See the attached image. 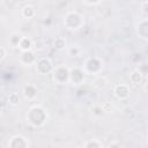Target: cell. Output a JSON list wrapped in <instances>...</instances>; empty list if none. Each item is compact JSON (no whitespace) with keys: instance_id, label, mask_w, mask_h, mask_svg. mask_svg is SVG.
Listing matches in <instances>:
<instances>
[{"instance_id":"6da1fadb","label":"cell","mask_w":148,"mask_h":148,"mask_svg":"<svg viewBox=\"0 0 148 148\" xmlns=\"http://www.w3.org/2000/svg\"><path fill=\"white\" fill-rule=\"evenodd\" d=\"M27 119L34 126H42V125H44V123L47 119V113L42 106L35 105V106L30 108V110L28 111Z\"/></svg>"},{"instance_id":"7a4b0ae2","label":"cell","mask_w":148,"mask_h":148,"mask_svg":"<svg viewBox=\"0 0 148 148\" xmlns=\"http://www.w3.org/2000/svg\"><path fill=\"white\" fill-rule=\"evenodd\" d=\"M69 73L71 69L67 66H57L52 72L53 81L58 84H65L66 82H69Z\"/></svg>"},{"instance_id":"3957f363","label":"cell","mask_w":148,"mask_h":148,"mask_svg":"<svg viewBox=\"0 0 148 148\" xmlns=\"http://www.w3.org/2000/svg\"><path fill=\"white\" fill-rule=\"evenodd\" d=\"M54 68H56V66L53 65V62L49 58H40L36 62V71L40 75L52 74V72L54 71Z\"/></svg>"},{"instance_id":"277c9868","label":"cell","mask_w":148,"mask_h":148,"mask_svg":"<svg viewBox=\"0 0 148 148\" xmlns=\"http://www.w3.org/2000/svg\"><path fill=\"white\" fill-rule=\"evenodd\" d=\"M8 146L9 147H13V148H18V147H22V148H27L29 147V141L28 139H25L23 135H14L10 138V141L8 142Z\"/></svg>"},{"instance_id":"5b68a950","label":"cell","mask_w":148,"mask_h":148,"mask_svg":"<svg viewBox=\"0 0 148 148\" xmlns=\"http://www.w3.org/2000/svg\"><path fill=\"white\" fill-rule=\"evenodd\" d=\"M113 94L118 99H126L130 97V88L125 83L117 84L113 88Z\"/></svg>"},{"instance_id":"8992f818","label":"cell","mask_w":148,"mask_h":148,"mask_svg":"<svg viewBox=\"0 0 148 148\" xmlns=\"http://www.w3.org/2000/svg\"><path fill=\"white\" fill-rule=\"evenodd\" d=\"M84 71L82 68H74L71 69L69 73V82L73 84H80L83 82V76H84Z\"/></svg>"},{"instance_id":"52a82bcc","label":"cell","mask_w":148,"mask_h":148,"mask_svg":"<svg viewBox=\"0 0 148 148\" xmlns=\"http://www.w3.org/2000/svg\"><path fill=\"white\" fill-rule=\"evenodd\" d=\"M108 84H109V80L104 75H97L92 81V86L97 89H104L105 87H108Z\"/></svg>"},{"instance_id":"ba28073f","label":"cell","mask_w":148,"mask_h":148,"mask_svg":"<svg viewBox=\"0 0 148 148\" xmlns=\"http://www.w3.org/2000/svg\"><path fill=\"white\" fill-rule=\"evenodd\" d=\"M23 95H24V97H25L27 99L32 101V99H35L36 96H37V89H36L32 84H28V86H25V87L23 88Z\"/></svg>"},{"instance_id":"9c48e42d","label":"cell","mask_w":148,"mask_h":148,"mask_svg":"<svg viewBox=\"0 0 148 148\" xmlns=\"http://www.w3.org/2000/svg\"><path fill=\"white\" fill-rule=\"evenodd\" d=\"M21 51H29V50H32L34 49V42L29 38V37H22L21 40H20V44L17 46Z\"/></svg>"},{"instance_id":"30bf717a","label":"cell","mask_w":148,"mask_h":148,"mask_svg":"<svg viewBox=\"0 0 148 148\" xmlns=\"http://www.w3.org/2000/svg\"><path fill=\"white\" fill-rule=\"evenodd\" d=\"M142 80H143V74L138 68H135L134 71L131 72V74H130V81H131V83L139 84V83L142 82Z\"/></svg>"},{"instance_id":"8fae6325","label":"cell","mask_w":148,"mask_h":148,"mask_svg":"<svg viewBox=\"0 0 148 148\" xmlns=\"http://www.w3.org/2000/svg\"><path fill=\"white\" fill-rule=\"evenodd\" d=\"M21 14H22V16H23L24 18H32V17L35 16V14H36V10H35V8H34L32 6L27 5V6H24V7L22 8Z\"/></svg>"},{"instance_id":"7c38bea8","label":"cell","mask_w":148,"mask_h":148,"mask_svg":"<svg viewBox=\"0 0 148 148\" xmlns=\"http://www.w3.org/2000/svg\"><path fill=\"white\" fill-rule=\"evenodd\" d=\"M7 102H8V104L12 105V106L18 105V103H20V96H18V94H17V92H10V94L7 96Z\"/></svg>"},{"instance_id":"4fadbf2b","label":"cell","mask_w":148,"mask_h":148,"mask_svg":"<svg viewBox=\"0 0 148 148\" xmlns=\"http://www.w3.org/2000/svg\"><path fill=\"white\" fill-rule=\"evenodd\" d=\"M53 46H54L56 50H59V51L65 50V49H66V40H65V38H62V37H57V38L54 39V42H53Z\"/></svg>"},{"instance_id":"5bb4252c","label":"cell","mask_w":148,"mask_h":148,"mask_svg":"<svg viewBox=\"0 0 148 148\" xmlns=\"http://www.w3.org/2000/svg\"><path fill=\"white\" fill-rule=\"evenodd\" d=\"M22 37H23V36L20 35L18 32H13V34L10 35V37H9V44L13 45V46H18L20 40H21Z\"/></svg>"},{"instance_id":"9a60e30c","label":"cell","mask_w":148,"mask_h":148,"mask_svg":"<svg viewBox=\"0 0 148 148\" xmlns=\"http://www.w3.org/2000/svg\"><path fill=\"white\" fill-rule=\"evenodd\" d=\"M83 147H86V148H102L103 143L98 142L97 140H89L86 143H83Z\"/></svg>"},{"instance_id":"2e32d148","label":"cell","mask_w":148,"mask_h":148,"mask_svg":"<svg viewBox=\"0 0 148 148\" xmlns=\"http://www.w3.org/2000/svg\"><path fill=\"white\" fill-rule=\"evenodd\" d=\"M101 105H102V109H103V112L104 113H111L114 110V106H113V104L111 102H104Z\"/></svg>"},{"instance_id":"e0dca14e","label":"cell","mask_w":148,"mask_h":148,"mask_svg":"<svg viewBox=\"0 0 148 148\" xmlns=\"http://www.w3.org/2000/svg\"><path fill=\"white\" fill-rule=\"evenodd\" d=\"M80 53H81V49L79 46H72L68 49V54L71 57H77L80 56Z\"/></svg>"},{"instance_id":"ac0fdd59","label":"cell","mask_w":148,"mask_h":148,"mask_svg":"<svg viewBox=\"0 0 148 148\" xmlns=\"http://www.w3.org/2000/svg\"><path fill=\"white\" fill-rule=\"evenodd\" d=\"M91 111H92V113L95 116H102V113H104L103 112V109H102V105H95L91 109Z\"/></svg>"},{"instance_id":"d6986e66","label":"cell","mask_w":148,"mask_h":148,"mask_svg":"<svg viewBox=\"0 0 148 148\" xmlns=\"http://www.w3.org/2000/svg\"><path fill=\"white\" fill-rule=\"evenodd\" d=\"M138 69L143 74V76L147 75V74H148V64H142V65H140V66L138 67Z\"/></svg>"},{"instance_id":"ffe728a7","label":"cell","mask_w":148,"mask_h":148,"mask_svg":"<svg viewBox=\"0 0 148 148\" xmlns=\"http://www.w3.org/2000/svg\"><path fill=\"white\" fill-rule=\"evenodd\" d=\"M6 58V49L5 46H1L0 47V61H3Z\"/></svg>"},{"instance_id":"44dd1931","label":"cell","mask_w":148,"mask_h":148,"mask_svg":"<svg viewBox=\"0 0 148 148\" xmlns=\"http://www.w3.org/2000/svg\"><path fill=\"white\" fill-rule=\"evenodd\" d=\"M141 9H142V12L145 14H148V1L141 3Z\"/></svg>"},{"instance_id":"7402d4cb","label":"cell","mask_w":148,"mask_h":148,"mask_svg":"<svg viewBox=\"0 0 148 148\" xmlns=\"http://www.w3.org/2000/svg\"><path fill=\"white\" fill-rule=\"evenodd\" d=\"M87 3H89V5H96V3H99L101 2V0H84Z\"/></svg>"},{"instance_id":"603a6c76","label":"cell","mask_w":148,"mask_h":148,"mask_svg":"<svg viewBox=\"0 0 148 148\" xmlns=\"http://www.w3.org/2000/svg\"><path fill=\"white\" fill-rule=\"evenodd\" d=\"M120 145L118 143V142H112V143H110L109 145V147H119Z\"/></svg>"},{"instance_id":"cb8c5ba5","label":"cell","mask_w":148,"mask_h":148,"mask_svg":"<svg viewBox=\"0 0 148 148\" xmlns=\"http://www.w3.org/2000/svg\"><path fill=\"white\" fill-rule=\"evenodd\" d=\"M146 90H148V81H147V84H146Z\"/></svg>"},{"instance_id":"d4e9b609","label":"cell","mask_w":148,"mask_h":148,"mask_svg":"<svg viewBox=\"0 0 148 148\" xmlns=\"http://www.w3.org/2000/svg\"><path fill=\"white\" fill-rule=\"evenodd\" d=\"M147 142H148V135H147Z\"/></svg>"}]
</instances>
